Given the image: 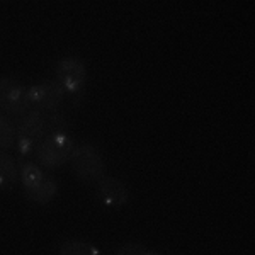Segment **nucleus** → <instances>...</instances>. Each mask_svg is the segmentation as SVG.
I'll return each instance as SVG.
<instances>
[{
    "mask_svg": "<svg viewBox=\"0 0 255 255\" xmlns=\"http://www.w3.org/2000/svg\"><path fill=\"white\" fill-rule=\"evenodd\" d=\"M44 174H46V172H43V168H41L38 163L29 162V160L20 162L19 177H20V182H22V186H24V191L34 187L36 184L44 177Z\"/></svg>",
    "mask_w": 255,
    "mask_h": 255,
    "instance_id": "obj_11",
    "label": "nucleus"
},
{
    "mask_svg": "<svg viewBox=\"0 0 255 255\" xmlns=\"http://www.w3.org/2000/svg\"><path fill=\"white\" fill-rule=\"evenodd\" d=\"M97 196L108 208H123L129 201V189L118 177L104 175L97 180Z\"/></svg>",
    "mask_w": 255,
    "mask_h": 255,
    "instance_id": "obj_7",
    "label": "nucleus"
},
{
    "mask_svg": "<svg viewBox=\"0 0 255 255\" xmlns=\"http://www.w3.org/2000/svg\"><path fill=\"white\" fill-rule=\"evenodd\" d=\"M55 75L65 94H80L87 84V65L77 56H65L56 63Z\"/></svg>",
    "mask_w": 255,
    "mask_h": 255,
    "instance_id": "obj_4",
    "label": "nucleus"
},
{
    "mask_svg": "<svg viewBox=\"0 0 255 255\" xmlns=\"http://www.w3.org/2000/svg\"><path fill=\"white\" fill-rule=\"evenodd\" d=\"M56 192H58V180L49 174H44V177L34 187L26 189L27 199H31L36 204H48L49 201H53Z\"/></svg>",
    "mask_w": 255,
    "mask_h": 255,
    "instance_id": "obj_8",
    "label": "nucleus"
},
{
    "mask_svg": "<svg viewBox=\"0 0 255 255\" xmlns=\"http://www.w3.org/2000/svg\"><path fill=\"white\" fill-rule=\"evenodd\" d=\"M15 131H17V138L24 141L31 143V145L38 146V143L48 134V125L46 116L43 111L29 108L19 119H15Z\"/></svg>",
    "mask_w": 255,
    "mask_h": 255,
    "instance_id": "obj_6",
    "label": "nucleus"
},
{
    "mask_svg": "<svg viewBox=\"0 0 255 255\" xmlns=\"http://www.w3.org/2000/svg\"><path fill=\"white\" fill-rule=\"evenodd\" d=\"M65 90L56 80H43L27 87V104L39 111H58L65 99Z\"/></svg>",
    "mask_w": 255,
    "mask_h": 255,
    "instance_id": "obj_5",
    "label": "nucleus"
},
{
    "mask_svg": "<svg viewBox=\"0 0 255 255\" xmlns=\"http://www.w3.org/2000/svg\"><path fill=\"white\" fill-rule=\"evenodd\" d=\"M68 162L77 179L84 182H97L106 175V162L92 143L84 141L75 145Z\"/></svg>",
    "mask_w": 255,
    "mask_h": 255,
    "instance_id": "obj_1",
    "label": "nucleus"
},
{
    "mask_svg": "<svg viewBox=\"0 0 255 255\" xmlns=\"http://www.w3.org/2000/svg\"><path fill=\"white\" fill-rule=\"evenodd\" d=\"M116 255H160L155 250L146 249L145 245L141 244H134V242H129V244H125L118 249Z\"/></svg>",
    "mask_w": 255,
    "mask_h": 255,
    "instance_id": "obj_13",
    "label": "nucleus"
},
{
    "mask_svg": "<svg viewBox=\"0 0 255 255\" xmlns=\"http://www.w3.org/2000/svg\"><path fill=\"white\" fill-rule=\"evenodd\" d=\"M75 148V141L68 133H48L36 146L38 162L46 168H58L68 162L72 151Z\"/></svg>",
    "mask_w": 255,
    "mask_h": 255,
    "instance_id": "obj_2",
    "label": "nucleus"
},
{
    "mask_svg": "<svg viewBox=\"0 0 255 255\" xmlns=\"http://www.w3.org/2000/svg\"><path fill=\"white\" fill-rule=\"evenodd\" d=\"M27 109V87L14 77H0V111L10 119H19Z\"/></svg>",
    "mask_w": 255,
    "mask_h": 255,
    "instance_id": "obj_3",
    "label": "nucleus"
},
{
    "mask_svg": "<svg viewBox=\"0 0 255 255\" xmlns=\"http://www.w3.org/2000/svg\"><path fill=\"white\" fill-rule=\"evenodd\" d=\"M58 255H102V252L90 242L80 238H67L60 244Z\"/></svg>",
    "mask_w": 255,
    "mask_h": 255,
    "instance_id": "obj_10",
    "label": "nucleus"
},
{
    "mask_svg": "<svg viewBox=\"0 0 255 255\" xmlns=\"http://www.w3.org/2000/svg\"><path fill=\"white\" fill-rule=\"evenodd\" d=\"M19 177V167L14 157H10L7 151L0 150V191L10 189Z\"/></svg>",
    "mask_w": 255,
    "mask_h": 255,
    "instance_id": "obj_9",
    "label": "nucleus"
},
{
    "mask_svg": "<svg viewBox=\"0 0 255 255\" xmlns=\"http://www.w3.org/2000/svg\"><path fill=\"white\" fill-rule=\"evenodd\" d=\"M15 139H17L15 123L0 111V150H12L15 146Z\"/></svg>",
    "mask_w": 255,
    "mask_h": 255,
    "instance_id": "obj_12",
    "label": "nucleus"
}]
</instances>
